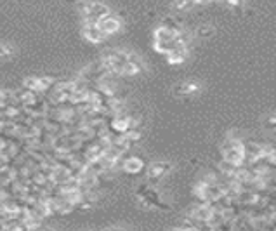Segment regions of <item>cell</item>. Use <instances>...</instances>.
I'll return each instance as SVG.
<instances>
[{
	"label": "cell",
	"instance_id": "6da1fadb",
	"mask_svg": "<svg viewBox=\"0 0 276 231\" xmlns=\"http://www.w3.org/2000/svg\"><path fill=\"white\" fill-rule=\"evenodd\" d=\"M221 152H222V158L228 160L229 163H233V165H236V167L245 165V162H247L245 143H242L240 139L229 138L228 141L222 145Z\"/></svg>",
	"mask_w": 276,
	"mask_h": 231
},
{
	"label": "cell",
	"instance_id": "7a4b0ae2",
	"mask_svg": "<svg viewBox=\"0 0 276 231\" xmlns=\"http://www.w3.org/2000/svg\"><path fill=\"white\" fill-rule=\"evenodd\" d=\"M129 58H130V52L127 51H108L101 58V63L108 70L109 75H122L123 66L129 61Z\"/></svg>",
	"mask_w": 276,
	"mask_h": 231
},
{
	"label": "cell",
	"instance_id": "3957f363",
	"mask_svg": "<svg viewBox=\"0 0 276 231\" xmlns=\"http://www.w3.org/2000/svg\"><path fill=\"white\" fill-rule=\"evenodd\" d=\"M80 12H82V17L86 23H99L102 17L109 16L111 10H109L108 5L101 2H87L80 7Z\"/></svg>",
	"mask_w": 276,
	"mask_h": 231
},
{
	"label": "cell",
	"instance_id": "277c9868",
	"mask_svg": "<svg viewBox=\"0 0 276 231\" xmlns=\"http://www.w3.org/2000/svg\"><path fill=\"white\" fill-rule=\"evenodd\" d=\"M174 165L167 160H160V162H153L146 170V179L150 183H160L164 177H167L172 172Z\"/></svg>",
	"mask_w": 276,
	"mask_h": 231
},
{
	"label": "cell",
	"instance_id": "5b68a950",
	"mask_svg": "<svg viewBox=\"0 0 276 231\" xmlns=\"http://www.w3.org/2000/svg\"><path fill=\"white\" fill-rule=\"evenodd\" d=\"M82 35L87 42L91 44H101L106 38V35L101 31V28L97 26V23H86L82 28Z\"/></svg>",
	"mask_w": 276,
	"mask_h": 231
},
{
	"label": "cell",
	"instance_id": "8992f818",
	"mask_svg": "<svg viewBox=\"0 0 276 231\" xmlns=\"http://www.w3.org/2000/svg\"><path fill=\"white\" fill-rule=\"evenodd\" d=\"M97 26L101 28L102 33H104L106 37H108V35L116 33V31H118L120 28H122V21H120L116 16H113V14H109V16L102 17V19L99 21Z\"/></svg>",
	"mask_w": 276,
	"mask_h": 231
},
{
	"label": "cell",
	"instance_id": "52a82bcc",
	"mask_svg": "<svg viewBox=\"0 0 276 231\" xmlns=\"http://www.w3.org/2000/svg\"><path fill=\"white\" fill-rule=\"evenodd\" d=\"M143 72H144V65H143V61L139 59V56H136V54L130 52V58H129V61L125 63V66H123L122 75L136 77V75H139V73H143Z\"/></svg>",
	"mask_w": 276,
	"mask_h": 231
},
{
	"label": "cell",
	"instance_id": "ba28073f",
	"mask_svg": "<svg viewBox=\"0 0 276 231\" xmlns=\"http://www.w3.org/2000/svg\"><path fill=\"white\" fill-rule=\"evenodd\" d=\"M201 90V85L198 82H183L179 85L174 87V96L176 97H187V96H194Z\"/></svg>",
	"mask_w": 276,
	"mask_h": 231
},
{
	"label": "cell",
	"instance_id": "9c48e42d",
	"mask_svg": "<svg viewBox=\"0 0 276 231\" xmlns=\"http://www.w3.org/2000/svg\"><path fill=\"white\" fill-rule=\"evenodd\" d=\"M214 214H215L214 207H212L208 202H205V204L194 207L193 209V214H191V216H193V218L196 219V221H200V223H210L212 218H214Z\"/></svg>",
	"mask_w": 276,
	"mask_h": 231
},
{
	"label": "cell",
	"instance_id": "30bf717a",
	"mask_svg": "<svg viewBox=\"0 0 276 231\" xmlns=\"http://www.w3.org/2000/svg\"><path fill=\"white\" fill-rule=\"evenodd\" d=\"M111 129L118 134H127L134 129V120L129 117H115L111 122Z\"/></svg>",
	"mask_w": 276,
	"mask_h": 231
},
{
	"label": "cell",
	"instance_id": "8fae6325",
	"mask_svg": "<svg viewBox=\"0 0 276 231\" xmlns=\"http://www.w3.org/2000/svg\"><path fill=\"white\" fill-rule=\"evenodd\" d=\"M122 169H123V172H127V174H139L144 170V162L139 156H129V158L123 160Z\"/></svg>",
	"mask_w": 276,
	"mask_h": 231
},
{
	"label": "cell",
	"instance_id": "7c38bea8",
	"mask_svg": "<svg viewBox=\"0 0 276 231\" xmlns=\"http://www.w3.org/2000/svg\"><path fill=\"white\" fill-rule=\"evenodd\" d=\"M187 58H189V51H187V47H181L167 56V63L169 65H183V63L187 61Z\"/></svg>",
	"mask_w": 276,
	"mask_h": 231
},
{
	"label": "cell",
	"instance_id": "4fadbf2b",
	"mask_svg": "<svg viewBox=\"0 0 276 231\" xmlns=\"http://www.w3.org/2000/svg\"><path fill=\"white\" fill-rule=\"evenodd\" d=\"M214 33H215V28L212 26V24H200V26H196V30H194V37L196 38H210V37H214Z\"/></svg>",
	"mask_w": 276,
	"mask_h": 231
},
{
	"label": "cell",
	"instance_id": "5bb4252c",
	"mask_svg": "<svg viewBox=\"0 0 276 231\" xmlns=\"http://www.w3.org/2000/svg\"><path fill=\"white\" fill-rule=\"evenodd\" d=\"M160 26L167 28V30H171V31H181L183 30L181 24H179L178 21H176L174 17H171V16L164 17V19H162V23H160Z\"/></svg>",
	"mask_w": 276,
	"mask_h": 231
},
{
	"label": "cell",
	"instance_id": "9a60e30c",
	"mask_svg": "<svg viewBox=\"0 0 276 231\" xmlns=\"http://www.w3.org/2000/svg\"><path fill=\"white\" fill-rule=\"evenodd\" d=\"M193 5H194L193 0H174V9L179 10V12H186Z\"/></svg>",
	"mask_w": 276,
	"mask_h": 231
},
{
	"label": "cell",
	"instance_id": "2e32d148",
	"mask_svg": "<svg viewBox=\"0 0 276 231\" xmlns=\"http://www.w3.org/2000/svg\"><path fill=\"white\" fill-rule=\"evenodd\" d=\"M263 127L268 129V131H276V113L268 115L266 118L263 120Z\"/></svg>",
	"mask_w": 276,
	"mask_h": 231
},
{
	"label": "cell",
	"instance_id": "e0dca14e",
	"mask_svg": "<svg viewBox=\"0 0 276 231\" xmlns=\"http://www.w3.org/2000/svg\"><path fill=\"white\" fill-rule=\"evenodd\" d=\"M14 56V47L9 44H0V59H7Z\"/></svg>",
	"mask_w": 276,
	"mask_h": 231
},
{
	"label": "cell",
	"instance_id": "ac0fdd59",
	"mask_svg": "<svg viewBox=\"0 0 276 231\" xmlns=\"http://www.w3.org/2000/svg\"><path fill=\"white\" fill-rule=\"evenodd\" d=\"M9 97H10V94L9 92H5L3 89H0V106L2 104H7V101H9Z\"/></svg>",
	"mask_w": 276,
	"mask_h": 231
},
{
	"label": "cell",
	"instance_id": "d6986e66",
	"mask_svg": "<svg viewBox=\"0 0 276 231\" xmlns=\"http://www.w3.org/2000/svg\"><path fill=\"white\" fill-rule=\"evenodd\" d=\"M229 7H242L243 5V0H226Z\"/></svg>",
	"mask_w": 276,
	"mask_h": 231
},
{
	"label": "cell",
	"instance_id": "ffe728a7",
	"mask_svg": "<svg viewBox=\"0 0 276 231\" xmlns=\"http://www.w3.org/2000/svg\"><path fill=\"white\" fill-rule=\"evenodd\" d=\"M174 231H200V230L194 228V226H187V228H176Z\"/></svg>",
	"mask_w": 276,
	"mask_h": 231
},
{
	"label": "cell",
	"instance_id": "44dd1931",
	"mask_svg": "<svg viewBox=\"0 0 276 231\" xmlns=\"http://www.w3.org/2000/svg\"><path fill=\"white\" fill-rule=\"evenodd\" d=\"M104 231H125L123 228H108V230H104Z\"/></svg>",
	"mask_w": 276,
	"mask_h": 231
},
{
	"label": "cell",
	"instance_id": "7402d4cb",
	"mask_svg": "<svg viewBox=\"0 0 276 231\" xmlns=\"http://www.w3.org/2000/svg\"><path fill=\"white\" fill-rule=\"evenodd\" d=\"M194 3H203V2H208V0H193Z\"/></svg>",
	"mask_w": 276,
	"mask_h": 231
},
{
	"label": "cell",
	"instance_id": "603a6c76",
	"mask_svg": "<svg viewBox=\"0 0 276 231\" xmlns=\"http://www.w3.org/2000/svg\"><path fill=\"white\" fill-rule=\"evenodd\" d=\"M42 231H58V230H54V228H45V230H42Z\"/></svg>",
	"mask_w": 276,
	"mask_h": 231
},
{
	"label": "cell",
	"instance_id": "cb8c5ba5",
	"mask_svg": "<svg viewBox=\"0 0 276 231\" xmlns=\"http://www.w3.org/2000/svg\"><path fill=\"white\" fill-rule=\"evenodd\" d=\"M68 2H79V0H68Z\"/></svg>",
	"mask_w": 276,
	"mask_h": 231
}]
</instances>
